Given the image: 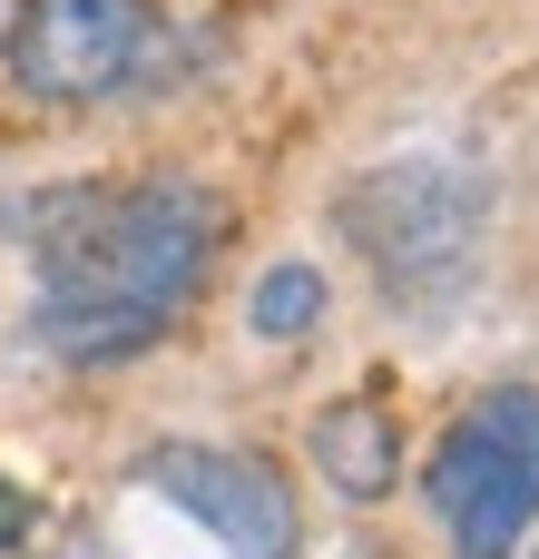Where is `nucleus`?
Segmentation results:
<instances>
[{
    "label": "nucleus",
    "instance_id": "1",
    "mask_svg": "<svg viewBox=\"0 0 539 559\" xmlns=\"http://www.w3.org/2000/svg\"><path fill=\"white\" fill-rule=\"evenodd\" d=\"M216 206L196 187H98L39 216V305L29 334L49 364H128L206 285Z\"/></svg>",
    "mask_w": 539,
    "mask_h": 559
},
{
    "label": "nucleus",
    "instance_id": "2",
    "mask_svg": "<svg viewBox=\"0 0 539 559\" xmlns=\"http://www.w3.org/2000/svg\"><path fill=\"white\" fill-rule=\"evenodd\" d=\"M481 226H491L481 177L452 167V157H393V167L344 187V236L363 246L373 285L412 314L452 305L481 275Z\"/></svg>",
    "mask_w": 539,
    "mask_h": 559
},
{
    "label": "nucleus",
    "instance_id": "3",
    "mask_svg": "<svg viewBox=\"0 0 539 559\" xmlns=\"http://www.w3.org/2000/svg\"><path fill=\"white\" fill-rule=\"evenodd\" d=\"M422 491H432V521H442L452 559H511L520 550V531L539 521V393L530 383L481 393L442 432Z\"/></svg>",
    "mask_w": 539,
    "mask_h": 559
},
{
    "label": "nucleus",
    "instance_id": "4",
    "mask_svg": "<svg viewBox=\"0 0 539 559\" xmlns=\"http://www.w3.org/2000/svg\"><path fill=\"white\" fill-rule=\"evenodd\" d=\"M147 39H157L147 0H20V20H10V79L29 98L88 108V98H108V88L137 79Z\"/></svg>",
    "mask_w": 539,
    "mask_h": 559
},
{
    "label": "nucleus",
    "instance_id": "5",
    "mask_svg": "<svg viewBox=\"0 0 539 559\" xmlns=\"http://www.w3.org/2000/svg\"><path fill=\"white\" fill-rule=\"evenodd\" d=\"M137 481L167 491L206 540H226L236 559H295V540H304V511H295V491H285V472L265 452L157 442V452H137Z\"/></svg>",
    "mask_w": 539,
    "mask_h": 559
},
{
    "label": "nucleus",
    "instance_id": "6",
    "mask_svg": "<svg viewBox=\"0 0 539 559\" xmlns=\"http://www.w3.org/2000/svg\"><path fill=\"white\" fill-rule=\"evenodd\" d=\"M314 462L354 491V501H373V491H393V423H383V403H334L324 423H314Z\"/></svg>",
    "mask_w": 539,
    "mask_h": 559
},
{
    "label": "nucleus",
    "instance_id": "7",
    "mask_svg": "<svg viewBox=\"0 0 539 559\" xmlns=\"http://www.w3.org/2000/svg\"><path fill=\"white\" fill-rule=\"evenodd\" d=\"M245 314H255V334H304V324L324 314V275H314V265H275Z\"/></svg>",
    "mask_w": 539,
    "mask_h": 559
},
{
    "label": "nucleus",
    "instance_id": "8",
    "mask_svg": "<svg viewBox=\"0 0 539 559\" xmlns=\"http://www.w3.org/2000/svg\"><path fill=\"white\" fill-rule=\"evenodd\" d=\"M20 531H29V501H20V491H10V481H0V550H10V540H20Z\"/></svg>",
    "mask_w": 539,
    "mask_h": 559
}]
</instances>
